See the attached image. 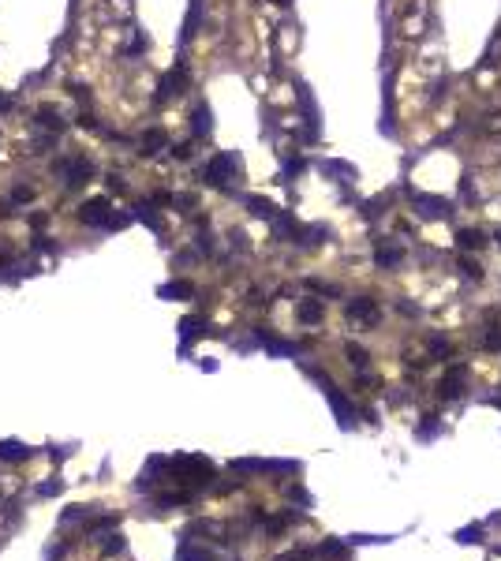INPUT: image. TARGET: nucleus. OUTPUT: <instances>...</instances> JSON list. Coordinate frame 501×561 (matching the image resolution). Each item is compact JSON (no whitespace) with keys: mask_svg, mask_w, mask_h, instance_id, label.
I'll return each mask as SVG.
<instances>
[{"mask_svg":"<svg viewBox=\"0 0 501 561\" xmlns=\"http://www.w3.org/2000/svg\"><path fill=\"white\" fill-rule=\"evenodd\" d=\"M206 131H210V113L199 109V113H194V135H206Z\"/></svg>","mask_w":501,"mask_h":561,"instance_id":"nucleus-8","label":"nucleus"},{"mask_svg":"<svg viewBox=\"0 0 501 561\" xmlns=\"http://www.w3.org/2000/svg\"><path fill=\"white\" fill-rule=\"evenodd\" d=\"M105 554H124V539H120V535H109V542H105Z\"/></svg>","mask_w":501,"mask_h":561,"instance_id":"nucleus-11","label":"nucleus"},{"mask_svg":"<svg viewBox=\"0 0 501 561\" xmlns=\"http://www.w3.org/2000/svg\"><path fill=\"white\" fill-rule=\"evenodd\" d=\"M457 240H460V247H471V251H475V247L482 243V236L475 232V228H464V232L457 236Z\"/></svg>","mask_w":501,"mask_h":561,"instance_id":"nucleus-7","label":"nucleus"},{"mask_svg":"<svg viewBox=\"0 0 501 561\" xmlns=\"http://www.w3.org/2000/svg\"><path fill=\"white\" fill-rule=\"evenodd\" d=\"M180 329H183V337H199V333H202V322H199V318H188Z\"/></svg>","mask_w":501,"mask_h":561,"instance_id":"nucleus-9","label":"nucleus"},{"mask_svg":"<svg viewBox=\"0 0 501 561\" xmlns=\"http://www.w3.org/2000/svg\"><path fill=\"white\" fill-rule=\"evenodd\" d=\"M236 169H239V161L232 158V154H221V158L210 161L206 180L213 183V187H228V180H232V172H236Z\"/></svg>","mask_w":501,"mask_h":561,"instance_id":"nucleus-3","label":"nucleus"},{"mask_svg":"<svg viewBox=\"0 0 501 561\" xmlns=\"http://www.w3.org/2000/svg\"><path fill=\"white\" fill-rule=\"evenodd\" d=\"M157 146H165V135L161 131H146L143 135V154H157Z\"/></svg>","mask_w":501,"mask_h":561,"instance_id":"nucleus-6","label":"nucleus"},{"mask_svg":"<svg viewBox=\"0 0 501 561\" xmlns=\"http://www.w3.org/2000/svg\"><path fill=\"white\" fill-rule=\"evenodd\" d=\"M415 210H419V217H434V221H441V217H449V202L445 199H430V195H415Z\"/></svg>","mask_w":501,"mask_h":561,"instance_id":"nucleus-4","label":"nucleus"},{"mask_svg":"<svg viewBox=\"0 0 501 561\" xmlns=\"http://www.w3.org/2000/svg\"><path fill=\"white\" fill-rule=\"evenodd\" d=\"M57 172H64V183H68V187H79L82 180L94 176V165H90L86 158H64L57 165Z\"/></svg>","mask_w":501,"mask_h":561,"instance_id":"nucleus-2","label":"nucleus"},{"mask_svg":"<svg viewBox=\"0 0 501 561\" xmlns=\"http://www.w3.org/2000/svg\"><path fill=\"white\" fill-rule=\"evenodd\" d=\"M82 221H86V225H105V228H120L124 225V214H113V210H109V202L105 199H94V202H86V206H82V214H79Z\"/></svg>","mask_w":501,"mask_h":561,"instance_id":"nucleus-1","label":"nucleus"},{"mask_svg":"<svg viewBox=\"0 0 501 561\" xmlns=\"http://www.w3.org/2000/svg\"><path fill=\"white\" fill-rule=\"evenodd\" d=\"M8 105H12V101H8L4 94H0V113H8Z\"/></svg>","mask_w":501,"mask_h":561,"instance_id":"nucleus-12","label":"nucleus"},{"mask_svg":"<svg viewBox=\"0 0 501 561\" xmlns=\"http://www.w3.org/2000/svg\"><path fill=\"white\" fill-rule=\"evenodd\" d=\"M30 457H34V449H26L23 441H15V438L0 441V461H12V464H19V461H30Z\"/></svg>","mask_w":501,"mask_h":561,"instance_id":"nucleus-5","label":"nucleus"},{"mask_svg":"<svg viewBox=\"0 0 501 561\" xmlns=\"http://www.w3.org/2000/svg\"><path fill=\"white\" fill-rule=\"evenodd\" d=\"M60 486H64L60 479H53V483H42V486H38V498H53V494H57Z\"/></svg>","mask_w":501,"mask_h":561,"instance_id":"nucleus-10","label":"nucleus"}]
</instances>
